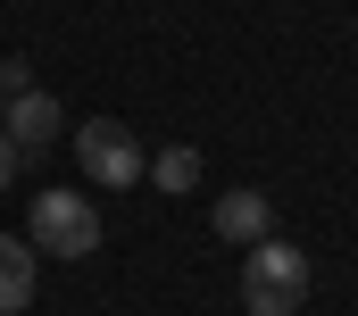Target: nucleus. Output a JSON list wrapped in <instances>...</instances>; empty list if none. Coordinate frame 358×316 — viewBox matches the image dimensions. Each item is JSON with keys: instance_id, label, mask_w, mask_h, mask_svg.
<instances>
[{"instance_id": "nucleus-1", "label": "nucleus", "mask_w": 358, "mask_h": 316, "mask_svg": "<svg viewBox=\"0 0 358 316\" xmlns=\"http://www.w3.org/2000/svg\"><path fill=\"white\" fill-rule=\"evenodd\" d=\"M308 300V258L292 250V241H250V258H242V308L250 316H300Z\"/></svg>"}, {"instance_id": "nucleus-2", "label": "nucleus", "mask_w": 358, "mask_h": 316, "mask_svg": "<svg viewBox=\"0 0 358 316\" xmlns=\"http://www.w3.org/2000/svg\"><path fill=\"white\" fill-rule=\"evenodd\" d=\"M76 166H84V183L134 192V183L150 175V150L134 142V125H125V117H84V125H76Z\"/></svg>"}, {"instance_id": "nucleus-3", "label": "nucleus", "mask_w": 358, "mask_h": 316, "mask_svg": "<svg viewBox=\"0 0 358 316\" xmlns=\"http://www.w3.org/2000/svg\"><path fill=\"white\" fill-rule=\"evenodd\" d=\"M34 250L50 258H92L100 250V217L84 192H34Z\"/></svg>"}, {"instance_id": "nucleus-4", "label": "nucleus", "mask_w": 358, "mask_h": 316, "mask_svg": "<svg viewBox=\"0 0 358 316\" xmlns=\"http://www.w3.org/2000/svg\"><path fill=\"white\" fill-rule=\"evenodd\" d=\"M59 117H67V108H59L50 92H17V100H0V134L17 142V158H42V150H50V142H59Z\"/></svg>"}, {"instance_id": "nucleus-5", "label": "nucleus", "mask_w": 358, "mask_h": 316, "mask_svg": "<svg viewBox=\"0 0 358 316\" xmlns=\"http://www.w3.org/2000/svg\"><path fill=\"white\" fill-rule=\"evenodd\" d=\"M275 234V208H267V192H225L217 200V241H267Z\"/></svg>"}, {"instance_id": "nucleus-6", "label": "nucleus", "mask_w": 358, "mask_h": 316, "mask_svg": "<svg viewBox=\"0 0 358 316\" xmlns=\"http://www.w3.org/2000/svg\"><path fill=\"white\" fill-rule=\"evenodd\" d=\"M25 300H34V250L25 234H0V316H25Z\"/></svg>"}, {"instance_id": "nucleus-7", "label": "nucleus", "mask_w": 358, "mask_h": 316, "mask_svg": "<svg viewBox=\"0 0 358 316\" xmlns=\"http://www.w3.org/2000/svg\"><path fill=\"white\" fill-rule=\"evenodd\" d=\"M150 175H159V192H192L200 183V150L192 142H167V150L150 158Z\"/></svg>"}, {"instance_id": "nucleus-8", "label": "nucleus", "mask_w": 358, "mask_h": 316, "mask_svg": "<svg viewBox=\"0 0 358 316\" xmlns=\"http://www.w3.org/2000/svg\"><path fill=\"white\" fill-rule=\"evenodd\" d=\"M8 183H17V142L0 134V192H8Z\"/></svg>"}]
</instances>
